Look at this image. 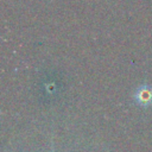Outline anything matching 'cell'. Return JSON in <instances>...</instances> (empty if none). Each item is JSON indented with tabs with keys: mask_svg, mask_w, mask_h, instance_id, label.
<instances>
[{
	"mask_svg": "<svg viewBox=\"0 0 152 152\" xmlns=\"http://www.w3.org/2000/svg\"><path fill=\"white\" fill-rule=\"evenodd\" d=\"M133 99L139 106L144 108L150 107L152 104V87L147 84L138 87L133 93Z\"/></svg>",
	"mask_w": 152,
	"mask_h": 152,
	"instance_id": "cell-1",
	"label": "cell"
}]
</instances>
